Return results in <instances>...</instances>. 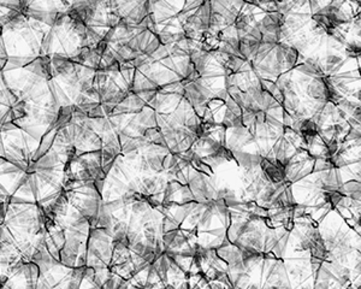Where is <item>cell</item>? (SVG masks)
Instances as JSON below:
<instances>
[{
  "label": "cell",
  "mask_w": 361,
  "mask_h": 289,
  "mask_svg": "<svg viewBox=\"0 0 361 289\" xmlns=\"http://www.w3.org/2000/svg\"><path fill=\"white\" fill-rule=\"evenodd\" d=\"M45 248L42 207L37 202H10L0 223V263L33 262Z\"/></svg>",
  "instance_id": "5"
},
{
  "label": "cell",
  "mask_w": 361,
  "mask_h": 289,
  "mask_svg": "<svg viewBox=\"0 0 361 289\" xmlns=\"http://www.w3.org/2000/svg\"><path fill=\"white\" fill-rule=\"evenodd\" d=\"M207 0H148L145 20L160 44L185 40V29Z\"/></svg>",
  "instance_id": "13"
},
{
  "label": "cell",
  "mask_w": 361,
  "mask_h": 289,
  "mask_svg": "<svg viewBox=\"0 0 361 289\" xmlns=\"http://www.w3.org/2000/svg\"><path fill=\"white\" fill-rule=\"evenodd\" d=\"M37 278L35 262L0 263V289H37Z\"/></svg>",
  "instance_id": "23"
},
{
  "label": "cell",
  "mask_w": 361,
  "mask_h": 289,
  "mask_svg": "<svg viewBox=\"0 0 361 289\" xmlns=\"http://www.w3.org/2000/svg\"><path fill=\"white\" fill-rule=\"evenodd\" d=\"M63 1L68 5V8H71L76 6V5L82 4V3H85L87 0H63Z\"/></svg>",
  "instance_id": "28"
},
{
  "label": "cell",
  "mask_w": 361,
  "mask_h": 289,
  "mask_svg": "<svg viewBox=\"0 0 361 289\" xmlns=\"http://www.w3.org/2000/svg\"><path fill=\"white\" fill-rule=\"evenodd\" d=\"M51 25L18 13L0 25V64L23 66L44 57Z\"/></svg>",
  "instance_id": "10"
},
{
  "label": "cell",
  "mask_w": 361,
  "mask_h": 289,
  "mask_svg": "<svg viewBox=\"0 0 361 289\" xmlns=\"http://www.w3.org/2000/svg\"><path fill=\"white\" fill-rule=\"evenodd\" d=\"M21 13L37 20L54 25L59 13L69 11L68 5L63 0H20Z\"/></svg>",
  "instance_id": "24"
},
{
  "label": "cell",
  "mask_w": 361,
  "mask_h": 289,
  "mask_svg": "<svg viewBox=\"0 0 361 289\" xmlns=\"http://www.w3.org/2000/svg\"><path fill=\"white\" fill-rule=\"evenodd\" d=\"M28 178L35 202L42 209L54 202L64 190V169L62 168L32 166L28 170Z\"/></svg>",
  "instance_id": "20"
},
{
  "label": "cell",
  "mask_w": 361,
  "mask_h": 289,
  "mask_svg": "<svg viewBox=\"0 0 361 289\" xmlns=\"http://www.w3.org/2000/svg\"><path fill=\"white\" fill-rule=\"evenodd\" d=\"M105 168H104L103 149L87 152L71 158L66 163L64 169V188L71 183H81V182L93 181L97 186L105 178Z\"/></svg>",
  "instance_id": "21"
},
{
  "label": "cell",
  "mask_w": 361,
  "mask_h": 289,
  "mask_svg": "<svg viewBox=\"0 0 361 289\" xmlns=\"http://www.w3.org/2000/svg\"><path fill=\"white\" fill-rule=\"evenodd\" d=\"M122 21L140 25L148 15V0H115Z\"/></svg>",
  "instance_id": "25"
},
{
  "label": "cell",
  "mask_w": 361,
  "mask_h": 289,
  "mask_svg": "<svg viewBox=\"0 0 361 289\" xmlns=\"http://www.w3.org/2000/svg\"><path fill=\"white\" fill-rule=\"evenodd\" d=\"M102 42L82 22L66 11L59 13L51 25L42 56L78 61L98 49Z\"/></svg>",
  "instance_id": "12"
},
{
  "label": "cell",
  "mask_w": 361,
  "mask_h": 289,
  "mask_svg": "<svg viewBox=\"0 0 361 289\" xmlns=\"http://www.w3.org/2000/svg\"><path fill=\"white\" fill-rule=\"evenodd\" d=\"M45 219V246L49 256L69 266L86 265L92 223L64 193L42 209Z\"/></svg>",
  "instance_id": "2"
},
{
  "label": "cell",
  "mask_w": 361,
  "mask_h": 289,
  "mask_svg": "<svg viewBox=\"0 0 361 289\" xmlns=\"http://www.w3.org/2000/svg\"><path fill=\"white\" fill-rule=\"evenodd\" d=\"M147 104L170 152H185L202 135V118L185 98L182 82L157 91Z\"/></svg>",
  "instance_id": "6"
},
{
  "label": "cell",
  "mask_w": 361,
  "mask_h": 289,
  "mask_svg": "<svg viewBox=\"0 0 361 289\" xmlns=\"http://www.w3.org/2000/svg\"><path fill=\"white\" fill-rule=\"evenodd\" d=\"M63 193L82 215L90 219L93 226L103 202L97 183L93 181L71 183L64 188Z\"/></svg>",
  "instance_id": "22"
},
{
  "label": "cell",
  "mask_w": 361,
  "mask_h": 289,
  "mask_svg": "<svg viewBox=\"0 0 361 289\" xmlns=\"http://www.w3.org/2000/svg\"><path fill=\"white\" fill-rule=\"evenodd\" d=\"M13 94L5 83L3 73L0 71V128L5 124L10 123V116L13 108Z\"/></svg>",
  "instance_id": "26"
},
{
  "label": "cell",
  "mask_w": 361,
  "mask_h": 289,
  "mask_svg": "<svg viewBox=\"0 0 361 289\" xmlns=\"http://www.w3.org/2000/svg\"><path fill=\"white\" fill-rule=\"evenodd\" d=\"M226 52L202 49L190 51L193 70L182 82L183 93L202 118L207 104L214 99H229L226 86Z\"/></svg>",
  "instance_id": "9"
},
{
  "label": "cell",
  "mask_w": 361,
  "mask_h": 289,
  "mask_svg": "<svg viewBox=\"0 0 361 289\" xmlns=\"http://www.w3.org/2000/svg\"><path fill=\"white\" fill-rule=\"evenodd\" d=\"M144 258L133 252L123 242L110 235L104 228L90 229L86 265L94 270L98 288H121L146 268Z\"/></svg>",
  "instance_id": "7"
},
{
  "label": "cell",
  "mask_w": 361,
  "mask_h": 289,
  "mask_svg": "<svg viewBox=\"0 0 361 289\" xmlns=\"http://www.w3.org/2000/svg\"><path fill=\"white\" fill-rule=\"evenodd\" d=\"M135 68L132 66H109L97 69L94 90L99 95L103 117L111 113L116 105L133 93Z\"/></svg>",
  "instance_id": "16"
},
{
  "label": "cell",
  "mask_w": 361,
  "mask_h": 289,
  "mask_svg": "<svg viewBox=\"0 0 361 289\" xmlns=\"http://www.w3.org/2000/svg\"><path fill=\"white\" fill-rule=\"evenodd\" d=\"M1 69H3V68H1V64H0V71H1Z\"/></svg>",
  "instance_id": "29"
},
{
  "label": "cell",
  "mask_w": 361,
  "mask_h": 289,
  "mask_svg": "<svg viewBox=\"0 0 361 289\" xmlns=\"http://www.w3.org/2000/svg\"><path fill=\"white\" fill-rule=\"evenodd\" d=\"M279 100L287 116L295 122L312 121L329 103V90L322 71L302 59L286 71L274 85L263 86Z\"/></svg>",
  "instance_id": "4"
},
{
  "label": "cell",
  "mask_w": 361,
  "mask_h": 289,
  "mask_svg": "<svg viewBox=\"0 0 361 289\" xmlns=\"http://www.w3.org/2000/svg\"><path fill=\"white\" fill-rule=\"evenodd\" d=\"M33 262L39 266L37 289L98 288L93 269L63 264L49 256L46 248Z\"/></svg>",
  "instance_id": "14"
},
{
  "label": "cell",
  "mask_w": 361,
  "mask_h": 289,
  "mask_svg": "<svg viewBox=\"0 0 361 289\" xmlns=\"http://www.w3.org/2000/svg\"><path fill=\"white\" fill-rule=\"evenodd\" d=\"M0 8L10 13H21L20 0H0Z\"/></svg>",
  "instance_id": "27"
},
{
  "label": "cell",
  "mask_w": 361,
  "mask_h": 289,
  "mask_svg": "<svg viewBox=\"0 0 361 289\" xmlns=\"http://www.w3.org/2000/svg\"><path fill=\"white\" fill-rule=\"evenodd\" d=\"M133 92L146 103L157 91L183 82L193 70L190 51L185 40L160 44L152 54L134 63Z\"/></svg>",
  "instance_id": "8"
},
{
  "label": "cell",
  "mask_w": 361,
  "mask_h": 289,
  "mask_svg": "<svg viewBox=\"0 0 361 289\" xmlns=\"http://www.w3.org/2000/svg\"><path fill=\"white\" fill-rule=\"evenodd\" d=\"M299 59L294 49L281 42H263L247 61L263 86L274 85L286 71L292 69Z\"/></svg>",
  "instance_id": "15"
},
{
  "label": "cell",
  "mask_w": 361,
  "mask_h": 289,
  "mask_svg": "<svg viewBox=\"0 0 361 289\" xmlns=\"http://www.w3.org/2000/svg\"><path fill=\"white\" fill-rule=\"evenodd\" d=\"M159 45V39L149 29L146 20L140 25L121 21L103 40V54L98 69L109 66H134L136 61L152 54Z\"/></svg>",
  "instance_id": "11"
},
{
  "label": "cell",
  "mask_w": 361,
  "mask_h": 289,
  "mask_svg": "<svg viewBox=\"0 0 361 289\" xmlns=\"http://www.w3.org/2000/svg\"><path fill=\"white\" fill-rule=\"evenodd\" d=\"M49 82L59 106L57 127L66 123L74 111L88 117H103L94 90L97 68L66 58L49 57Z\"/></svg>",
  "instance_id": "3"
},
{
  "label": "cell",
  "mask_w": 361,
  "mask_h": 289,
  "mask_svg": "<svg viewBox=\"0 0 361 289\" xmlns=\"http://www.w3.org/2000/svg\"><path fill=\"white\" fill-rule=\"evenodd\" d=\"M49 57H40L27 66H5L1 69L15 100L10 123L40 141L57 127L61 112L49 87Z\"/></svg>",
  "instance_id": "1"
},
{
  "label": "cell",
  "mask_w": 361,
  "mask_h": 289,
  "mask_svg": "<svg viewBox=\"0 0 361 289\" xmlns=\"http://www.w3.org/2000/svg\"><path fill=\"white\" fill-rule=\"evenodd\" d=\"M69 13L102 40L122 21L116 8L115 0H87L82 4L69 8Z\"/></svg>",
  "instance_id": "19"
},
{
  "label": "cell",
  "mask_w": 361,
  "mask_h": 289,
  "mask_svg": "<svg viewBox=\"0 0 361 289\" xmlns=\"http://www.w3.org/2000/svg\"><path fill=\"white\" fill-rule=\"evenodd\" d=\"M13 202H37L28 173L0 158V223L4 221L8 204Z\"/></svg>",
  "instance_id": "18"
},
{
  "label": "cell",
  "mask_w": 361,
  "mask_h": 289,
  "mask_svg": "<svg viewBox=\"0 0 361 289\" xmlns=\"http://www.w3.org/2000/svg\"><path fill=\"white\" fill-rule=\"evenodd\" d=\"M42 141L13 123L0 128V158L28 173L37 157Z\"/></svg>",
  "instance_id": "17"
}]
</instances>
